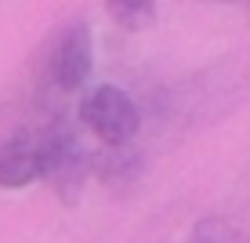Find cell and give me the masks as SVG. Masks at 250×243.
<instances>
[{
  "instance_id": "6da1fadb",
  "label": "cell",
  "mask_w": 250,
  "mask_h": 243,
  "mask_svg": "<svg viewBox=\"0 0 250 243\" xmlns=\"http://www.w3.org/2000/svg\"><path fill=\"white\" fill-rule=\"evenodd\" d=\"M76 120H80L105 149H124V145H131L134 134L142 131L138 106L131 102V94L124 88H116V84H98V88L83 91Z\"/></svg>"
},
{
  "instance_id": "7a4b0ae2",
  "label": "cell",
  "mask_w": 250,
  "mask_h": 243,
  "mask_svg": "<svg viewBox=\"0 0 250 243\" xmlns=\"http://www.w3.org/2000/svg\"><path fill=\"white\" fill-rule=\"evenodd\" d=\"M44 138V181L55 185L62 203H76L83 193V181L91 175V156L80 145V138L65 124H51L40 131Z\"/></svg>"
},
{
  "instance_id": "3957f363",
  "label": "cell",
  "mask_w": 250,
  "mask_h": 243,
  "mask_svg": "<svg viewBox=\"0 0 250 243\" xmlns=\"http://www.w3.org/2000/svg\"><path fill=\"white\" fill-rule=\"evenodd\" d=\"M91 69H94V40H91V29L83 22L65 25V29L55 37L51 51H47V80L55 84L58 94H73V91L87 88Z\"/></svg>"
},
{
  "instance_id": "277c9868",
  "label": "cell",
  "mask_w": 250,
  "mask_h": 243,
  "mask_svg": "<svg viewBox=\"0 0 250 243\" xmlns=\"http://www.w3.org/2000/svg\"><path fill=\"white\" fill-rule=\"evenodd\" d=\"M44 178V138L40 131H22L0 142V189H29Z\"/></svg>"
},
{
  "instance_id": "5b68a950",
  "label": "cell",
  "mask_w": 250,
  "mask_h": 243,
  "mask_svg": "<svg viewBox=\"0 0 250 243\" xmlns=\"http://www.w3.org/2000/svg\"><path fill=\"white\" fill-rule=\"evenodd\" d=\"M105 11H109V19L127 33H138V29L156 22V4H152V0H109Z\"/></svg>"
},
{
  "instance_id": "8992f818",
  "label": "cell",
  "mask_w": 250,
  "mask_h": 243,
  "mask_svg": "<svg viewBox=\"0 0 250 243\" xmlns=\"http://www.w3.org/2000/svg\"><path fill=\"white\" fill-rule=\"evenodd\" d=\"M188 243H236V232H232L229 221L221 218H207L192 229V240Z\"/></svg>"
}]
</instances>
